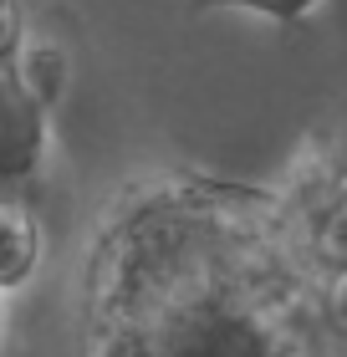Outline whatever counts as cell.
Wrapping results in <instances>:
<instances>
[{"label": "cell", "mask_w": 347, "mask_h": 357, "mask_svg": "<svg viewBox=\"0 0 347 357\" xmlns=\"http://www.w3.org/2000/svg\"><path fill=\"white\" fill-rule=\"evenodd\" d=\"M92 357H307V306L266 199L200 178L138 189L87 281Z\"/></svg>", "instance_id": "obj_1"}, {"label": "cell", "mask_w": 347, "mask_h": 357, "mask_svg": "<svg viewBox=\"0 0 347 357\" xmlns=\"http://www.w3.org/2000/svg\"><path fill=\"white\" fill-rule=\"evenodd\" d=\"M31 255H36V230H31V220L21 209H0V286L15 281V275H26Z\"/></svg>", "instance_id": "obj_2"}, {"label": "cell", "mask_w": 347, "mask_h": 357, "mask_svg": "<svg viewBox=\"0 0 347 357\" xmlns=\"http://www.w3.org/2000/svg\"><path fill=\"white\" fill-rule=\"evenodd\" d=\"M322 0H189V15H205V10H245V15H260L271 26H302Z\"/></svg>", "instance_id": "obj_3"}, {"label": "cell", "mask_w": 347, "mask_h": 357, "mask_svg": "<svg viewBox=\"0 0 347 357\" xmlns=\"http://www.w3.org/2000/svg\"><path fill=\"white\" fill-rule=\"evenodd\" d=\"M337 321L347 327V281H337Z\"/></svg>", "instance_id": "obj_4"}]
</instances>
